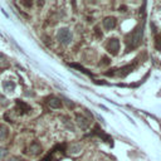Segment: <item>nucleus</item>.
Wrapping results in <instances>:
<instances>
[{
  "label": "nucleus",
  "mask_w": 161,
  "mask_h": 161,
  "mask_svg": "<svg viewBox=\"0 0 161 161\" xmlns=\"http://www.w3.org/2000/svg\"><path fill=\"white\" fill-rule=\"evenodd\" d=\"M142 34H143V26H139V28L130 35V38L127 39V42H126L127 43V50L135 49V48H137L140 46V43H141V40H142Z\"/></svg>",
  "instance_id": "1"
},
{
  "label": "nucleus",
  "mask_w": 161,
  "mask_h": 161,
  "mask_svg": "<svg viewBox=\"0 0 161 161\" xmlns=\"http://www.w3.org/2000/svg\"><path fill=\"white\" fill-rule=\"evenodd\" d=\"M57 39L59 40L63 46H68L72 42V33L68 28H60L57 32Z\"/></svg>",
  "instance_id": "2"
},
{
  "label": "nucleus",
  "mask_w": 161,
  "mask_h": 161,
  "mask_svg": "<svg viewBox=\"0 0 161 161\" xmlns=\"http://www.w3.org/2000/svg\"><path fill=\"white\" fill-rule=\"evenodd\" d=\"M107 49L111 54H117L118 50H120V42L118 39L116 38H112V39H108V43H107Z\"/></svg>",
  "instance_id": "3"
},
{
  "label": "nucleus",
  "mask_w": 161,
  "mask_h": 161,
  "mask_svg": "<svg viewBox=\"0 0 161 161\" xmlns=\"http://www.w3.org/2000/svg\"><path fill=\"white\" fill-rule=\"evenodd\" d=\"M76 122L81 130H87L88 126H90V120L87 117H84L83 115H79V113L76 115Z\"/></svg>",
  "instance_id": "4"
},
{
  "label": "nucleus",
  "mask_w": 161,
  "mask_h": 161,
  "mask_svg": "<svg viewBox=\"0 0 161 161\" xmlns=\"http://www.w3.org/2000/svg\"><path fill=\"white\" fill-rule=\"evenodd\" d=\"M103 26H105V29H107V30L113 29L116 26V19L113 16H107V18L103 20Z\"/></svg>",
  "instance_id": "5"
},
{
  "label": "nucleus",
  "mask_w": 161,
  "mask_h": 161,
  "mask_svg": "<svg viewBox=\"0 0 161 161\" xmlns=\"http://www.w3.org/2000/svg\"><path fill=\"white\" fill-rule=\"evenodd\" d=\"M48 105H49L52 108H60L62 107V101L57 97H52V98H49V101H48Z\"/></svg>",
  "instance_id": "6"
},
{
  "label": "nucleus",
  "mask_w": 161,
  "mask_h": 161,
  "mask_svg": "<svg viewBox=\"0 0 161 161\" xmlns=\"http://www.w3.org/2000/svg\"><path fill=\"white\" fill-rule=\"evenodd\" d=\"M3 88H4L5 91H8V92H13L14 91V88H15V83L14 82H12V81H4L3 82Z\"/></svg>",
  "instance_id": "7"
},
{
  "label": "nucleus",
  "mask_w": 161,
  "mask_h": 161,
  "mask_svg": "<svg viewBox=\"0 0 161 161\" xmlns=\"http://www.w3.org/2000/svg\"><path fill=\"white\" fill-rule=\"evenodd\" d=\"M8 135H9L8 127L4 126V125H0V141H1V140H5L6 137H8Z\"/></svg>",
  "instance_id": "8"
},
{
  "label": "nucleus",
  "mask_w": 161,
  "mask_h": 161,
  "mask_svg": "<svg viewBox=\"0 0 161 161\" xmlns=\"http://www.w3.org/2000/svg\"><path fill=\"white\" fill-rule=\"evenodd\" d=\"M40 151H42V147H40V145L38 142H33L32 145H30V152L32 154L37 155V154H39Z\"/></svg>",
  "instance_id": "9"
},
{
  "label": "nucleus",
  "mask_w": 161,
  "mask_h": 161,
  "mask_svg": "<svg viewBox=\"0 0 161 161\" xmlns=\"http://www.w3.org/2000/svg\"><path fill=\"white\" fill-rule=\"evenodd\" d=\"M81 149H82V146L79 143H73V145H71V147H69V152L71 154H78L81 151Z\"/></svg>",
  "instance_id": "10"
},
{
  "label": "nucleus",
  "mask_w": 161,
  "mask_h": 161,
  "mask_svg": "<svg viewBox=\"0 0 161 161\" xmlns=\"http://www.w3.org/2000/svg\"><path fill=\"white\" fill-rule=\"evenodd\" d=\"M6 156H8V150H6L5 147H1V149H0V161H3Z\"/></svg>",
  "instance_id": "11"
},
{
  "label": "nucleus",
  "mask_w": 161,
  "mask_h": 161,
  "mask_svg": "<svg viewBox=\"0 0 161 161\" xmlns=\"http://www.w3.org/2000/svg\"><path fill=\"white\" fill-rule=\"evenodd\" d=\"M156 48L161 50V34L156 38Z\"/></svg>",
  "instance_id": "12"
},
{
  "label": "nucleus",
  "mask_w": 161,
  "mask_h": 161,
  "mask_svg": "<svg viewBox=\"0 0 161 161\" xmlns=\"http://www.w3.org/2000/svg\"><path fill=\"white\" fill-rule=\"evenodd\" d=\"M8 161H24V159H22L19 156H13V157H9Z\"/></svg>",
  "instance_id": "13"
},
{
  "label": "nucleus",
  "mask_w": 161,
  "mask_h": 161,
  "mask_svg": "<svg viewBox=\"0 0 161 161\" xmlns=\"http://www.w3.org/2000/svg\"><path fill=\"white\" fill-rule=\"evenodd\" d=\"M71 66H72V67H74V68H78V69H79L81 72H83V73H87V71H86V69H84L83 67L78 66V64H71Z\"/></svg>",
  "instance_id": "14"
}]
</instances>
